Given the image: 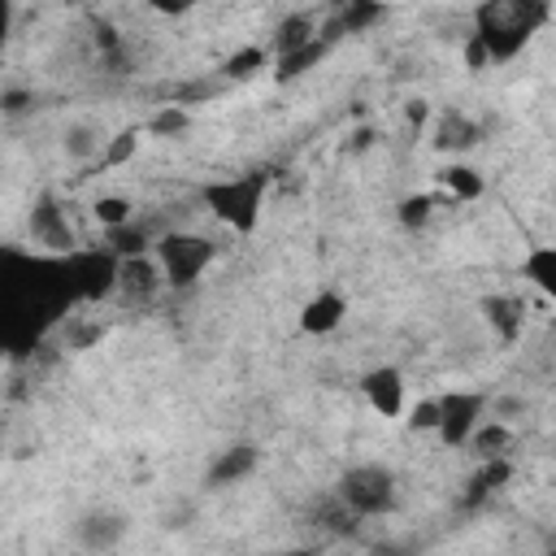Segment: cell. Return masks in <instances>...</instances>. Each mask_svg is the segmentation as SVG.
I'll use <instances>...</instances> for the list:
<instances>
[{
  "mask_svg": "<svg viewBox=\"0 0 556 556\" xmlns=\"http://www.w3.org/2000/svg\"><path fill=\"white\" fill-rule=\"evenodd\" d=\"M74 534H78V543L87 552H113L122 543V534H126V517L113 513V508H91V513L78 517Z\"/></svg>",
  "mask_w": 556,
  "mask_h": 556,
  "instance_id": "8fae6325",
  "label": "cell"
},
{
  "mask_svg": "<svg viewBox=\"0 0 556 556\" xmlns=\"http://www.w3.org/2000/svg\"><path fill=\"white\" fill-rule=\"evenodd\" d=\"M317 39V17L313 13H287L278 26H274V39H269V61L274 56H287V52H295V48H304V43H313Z\"/></svg>",
  "mask_w": 556,
  "mask_h": 556,
  "instance_id": "9a60e30c",
  "label": "cell"
},
{
  "mask_svg": "<svg viewBox=\"0 0 556 556\" xmlns=\"http://www.w3.org/2000/svg\"><path fill=\"white\" fill-rule=\"evenodd\" d=\"M65 269H70L74 300H83V304L117 291V256L109 248H78L65 256Z\"/></svg>",
  "mask_w": 556,
  "mask_h": 556,
  "instance_id": "8992f818",
  "label": "cell"
},
{
  "mask_svg": "<svg viewBox=\"0 0 556 556\" xmlns=\"http://www.w3.org/2000/svg\"><path fill=\"white\" fill-rule=\"evenodd\" d=\"M135 152H139V130H122V135L104 139V148H100V165H104V169H117V165H126Z\"/></svg>",
  "mask_w": 556,
  "mask_h": 556,
  "instance_id": "d4e9b609",
  "label": "cell"
},
{
  "mask_svg": "<svg viewBox=\"0 0 556 556\" xmlns=\"http://www.w3.org/2000/svg\"><path fill=\"white\" fill-rule=\"evenodd\" d=\"M213 256H217V243L204 239V235H191V230H165L156 239V252H152V261L161 265L165 287H174V291L195 287L200 274L213 265Z\"/></svg>",
  "mask_w": 556,
  "mask_h": 556,
  "instance_id": "277c9868",
  "label": "cell"
},
{
  "mask_svg": "<svg viewBox=\"0 0 556 556\" xmlns=\"http://www.w3.org/2000/svg\"><path fill=\"white\" fill-rule=\"evenodd\" d=\"M9 26H13V4L0 0V48H4V39H9Z\"/></svg>",
  "mask_w": 556,
  "mask_h": 556,
  "instance_id": "1f68e13d",
  "label": "cell"
},
{
  "mask_svg": "<svg viewBox=\"0 0 556 556\" xmlns=\"http://www.w3.org/2000/svg\"><path fill=\"white\" fill-rule=\"evenodd\" d=\"M521 274H526L543 295H556V248H552V243L530 248L526 261H521Z\"/></svg>",
  "mask_w": 556,
  "mask_h": 556,
  "instance_id": "ffe728a7",
  "label": "cell"
},
{
  "mask_svg": "<svg viewBox=\"0 0 556 556\" xmlns=\"http://www.w3.org/2000/svg\"><path fill=\"white\" fill-rule=\"evenodd\" d=\"M434 404H439L434 434L447 447H465L469 434L486 421V395L482 391H443V395H434Z\"/></svg>",
  "mask_w": 556,
  "mask_h": 556,
  "instance_id": "52a82bcc",
  "label": "cell"
},
{
  "mask_svg": "<svg viewBox=\"0 0 556 556\" xmlns=\"http://www.w3.org/2000/svg\"><path fill=\"white\" fill-rule=\"evenodd\" d=\"M91 213H96V222H100L104 230H117V226L135 222V208H130L126 195H100V200L91 204Z\"/></svg>",
  "mask_w": 556,
  "mask_h": 556,
  "instance_id": "cb8c5ba5",
  "label": "cell"
},
{
  "mask_svg": "<svg viewBox=\"0 0 556 556\" xmlns=\"http://www.w3.org/2000/svg\"><path fill=\"white\" fill-rule=\"evenodd\" d=\"M334 500L352 517H382V513L395 508L400 486H395V473L387 465H352V469H343Z\"/></svg>",
  "mask_w": 556,
  "mask_h": 556,
  "instance_id": "5b68a950",
  "label": "cell"
},
{
  "mask_svg": "<svg viewBox=\"0 0 556 556\" xmlns=\"http://www.w3.org/2000/svg\"><path fill=\"white\" fill-rule=\"evenodd\" d=\"M274 556H313L308 547H291V552H274Z\"/></svg>",
  "mask_w": 556,
  "mask_h": 556,
  "instance_id": "836d02e7",
  "label": "cell"
},
{
  "mask_svg": "<svg viewBox=\"0 0 556 556\" xmlns=\"http://www.w3.org/2000/svg\"><path fill=\"white\" fill-rule=\"evenodd\" d=\"M547 17H552L547 0H486L473 9V35L482 39L491 61H508L530 43V35Z\"/></svg>",
  "mask_w": 556,
  "mask_h": 556,
  "instance_id": "7a4b0ae2",
  "label": "cell"
},
{
  "mask_svg": "<svg viewBox=\"0 0 556 556\" xmlns=\"http://www.w3.org/2000/svg\"><path fill=\"white\" fill-rule=\"evenodd\" d=\"M256 460H261V452H256L252 443H235V447L217 452V460L208 465L204 482H208V486H230V482H243V478L256 469Z\"/></svg>",
  "mask_w": 556,
  "mask_h": 556,
  "instance_id": "4fadbf2b",
  "label": "cell"
},
{
  "mask_svg": "<svg viewBox=\"0 0 556 556\" xmlns=\"http://www.w3.org/2000/svg\"><path fill=\"white\" fill-rule=\"evenodd\" d=\"M265 191H269V174L265 169H248L235 178H217L204 187V204L217 222H226L239 235H252L265 208Z\"/></svg>",
  "mask_w": 556,
  "mask_h": 556,
  "instance_id": "3957f363",
  "label": "cell"
},
{
  "mask_svg": "<svg viewBox=\"0 0 556 556\" xmlns=\"http://www.w3.org/2000/svg\"><path fill=\"white\" fill-rule=\"evenodd\" d=\"M35 104V91H26V87H9V91H0V113H26Z\"/></svg>",
  "mask_w": 556,
  "mask_h": 556,
  "instance_id": "f1b7e54d",
  "label": "cell"
},
{
  "mask_svg": "<svg viewBox=\"0 0 556 556\" xmlns=\"http://www.w3.org/2000/svg\"><path fill=\"white\" fill-rule=\"evenodd\" d=\"M348 313V300L339 291H317L304 308H300V330L304 334H330Z\"/></svg>",
  "mask_w": 556,
  "mask_h": 556,
  "instance_id": "5bb4252c",
  "label": "cell"
},
{
  "mask_svg": "<svg viewBox=\"0 0 556 556\" xmlns=\"http://www.w3.org/2000/svg\"><path fill=\"white\" fill-rule=\"evenodd\" d=\"M478 139H482L478 122H469L460 109L439 113V122H434V148H439V152H465V148H473Z\"/></svg>",
  "mask_w": 556,
  "mask_h": 556,
  "instance_id": "2e32d148",
  "label": "cell"
},
{
  "mask_svg": "<svg viewBox=\"0 0 556 556\" xmlns=\"http://www.w3.org/2000/svg\"><path fill=\"white\" fill-rule=\"evenodd\" d=\"M482 317H486V326L495 330L500 343H517L521 326H526V304H521V295H486Z\"/></svg>",
  "mask_w": 556,
  "mask_h": 556,
  "instance_id": "7c38bea8",
  "label": "cell"
},
{
  "mask_svg": "<svg viewBox=\"0 0 556 556\" xmlns=\"http://www.w3.org/2000/svg\"><path fill=\"white\" fill-rule=\"evenodd\" d=\"M100 148H104V143H100V135H96L91 126H83V122H78V126H70V130H65V156L87 161V156H100Z\"/></svg>",
  "mask_w": 556,
  "mask_h": 556,
  "instance_id": "484cf974",
  "label": "cell"
},
{
  "mask_svg": "<svg viewBox=\"0 0 556 556\" xmlns=\"http://www.w3.org/2000/svg\"><path fill=\"white\" fill-rule=\"evenodd\" d=\"M426 113H430V109H426V100H413V104H408V122H417V126H421V122H426Z\"/></svg>",
  "mask_w": 556,
  "mask_h": 556,
  "instance_id": "d6a6232c",
  "label": "cell"
},
{
  "mask_svg": "<svg viewBox=\"0 0 556 556\" xmlns=\"http://www.w3.org/2000/svg\"><path fill=\"white\" fill-rule=\"evenodd\" d=\"M465 65H469V70H486V65H491V56H486V48H482L478 35L465 39Z\"/></svg>",
  "mask_w": 556,
  "mask_h": 556,
  "instance_id": "f546056e",
  "label": "cell"
},
{
  "mask_svg": "<svg viewBox=\"0 0 556 556\" xmlns=\"http://www.w3.org/2000/svg\"><path fill=\"white\" fill-rule=\"evenodd\" d=\"M408 430H417V434H434V421H439V404L434 400H417L413 408H408Z\"/></svg>",
  "mask_w": 556,
  "mask_h": 556,
  "instance_id": "83f0119b",
  "label": "cell"
},
{
  "mask_svg": "<svg viewBox=\"0 0 556 556\" xmlns=\"http://www.w3.org/2000/svg\"><path fill=\"white\" fill-rule=\"evenodd\" d=\"M508 439H513V434H508V426H504V421H482V426L469 434V443H465V447H473L482 460H491V456H508V452H504V447H508Z\"/></svg>",
  "mask_w": 556,
  "mask_h": 556,
  "instance_id": "7402d4cb",
  "label": "cell"
},
{
  "mask_svg": "<svg viewBox=\"0 0 556 556\" xmlns=\"http://www.w3.org/2000/svg\"><path fill=\"white\" fill-rule=\"evenodd\" d=\"M74 304V287H70V269L65 256H0V348L4 352H22L26 343H35L48 321L61 317V308Z\"/></svg>",
  "mask_w": 556,
  "mask_h": 556,
  "instance_id": "6da1fadb",
  "label": "cell"
},
{
  "mask_svg": "<svg viewBox=\"0 0 556 556\" xmlns=\"http://www.w3.org/2000/svg\"><path fill=\"white\" fill-rule=\"evenodd\" d=\"M369 143H374V130H369V126H356V130H352V143H348V148H352V152H365Z\"/></svg>",
  "mask_w": 556,
  "mask_h": 556,
  "instance_id": "4dcf8cb0",
  "label": "cell"
},
{
  "mask_svg": "<svg viewBox=\"0 0 556 556\" xmlns=\"http://www.w3.org/2000/svg\"><path fill=\"white\" fill-rule=\"evenodd\" d=\"M165 291V278H161V265L143 252V256H122L117 261V300H126L130 308H143L152 304L156 295Z\"/></svg>",
  "mask_w": 556,
  "mask_h": 556,
  "instance_id": "9c48e42d",
  "label": "cell"
},
{
  "mask_svg": "<svg viewBox=\"0 0 556 556\" xmlns=\"http://www.w3.org/2000/svg\"><path fill=\"white\" fill-rule=\"evenodd\" d=\"M187 126H191V113H187L182 104H161V109L152 113V122H148L152 135H182Z\"/></svg>",
  "mask_w": 556,
  "mask_h": 556,
  "instance_id": "4316f807",
  "label": "cell"
},
{
  "mask_svg": "<svg viewBox=\"0 0 556 556\" xmlns=\"http://www.w3.org/2000/svg\"><path fill=\"white\" fill-rule=\"evenodd\" d=\"M26 230H30V239L43 248V252H52V256H70V252H78V239H74V226H70V217H65V208L56 204V195H39L35 204H30V217H26Z\"/></svg>",
  "mask_w": 556,
  "mask_h": 556,
  "instance_id": "ba28073f",
  "label": "cell"
},
{
  "mask_svg": "<svg viewBox=\"0 0 556 556\" xmlns=\"http://www.w3.org/2000/svg\"><path fill=\"white\" fill-rule=\"evenodd\" d=\"M265 65H269V52L256 48V43H248V48H235V52L222 61V78H226V83H239V78H252V74L265 70Z\"/></svg>",
  "mask_w": 556,
  "mask_h": 556,
  "instance_id": "44dd1931",
  "label": "cell"
},
{
  "mask_svg": "<svg viewBox=\"0 0 556 556\" xmlns=\"http://www.w3.org/2000/svg\"><path fill=\"white\" fill-rule=\"evenodd\" d=\"M439 200H443V195H430V191H417V195H404V200L395 204V217H400V226H408V230H417V226H426Z\"/></svg>",
  "mask_w": 556,
  "mask_h": 556,
  "instance_id": "603a6c76",
  "label": "cell"
},
{
  "mask_svg": "<svg viewBox=\"0 0 556 556\" xmlns=\"http://www.w3.org/2000/svg\"><path fill=\"white\" fill-rule=\"evenodd\" d=\"M326 52H330V43L317 35L313 43H304V48H295V52H287V56H274V78H278V83L300 78V74H308Z\"/></svg>",
  "mask_w": 556,
  "mask_h": 556,
  "instance_id": "d6986e66",
  "label": "cell"
},
{
  "mask_svg": "<svg viewBox=\"0 0 556 556\" xmlns=\"http://www.w3.org/2000/svg\"><path fill=\"white\" fill-rule=\"evenodd\" d=\"M439 187H443V200H478L482 191H486V178L473 169V165H460V161H452V165H443L439 169Z\"/></svg>",
  "mask_w": 556,
  "mask_h": 556,
  "instance_id": "e0dca14e",
  "label": "cell"
},
{
  "mask_svg": "<svg viewBox=\"0 0 556 556\" xmlns=\"http://www.w3.org/2000/svg\"><path fill=\"white\" fill-rule=\"evenodd\" d=\"M508 478H513V460H508V456H491V460H482V465H478V473L469 478L465 504H469V508H473V504H482V500H486V495H495Z\"/></svg>",
  "mask_w": 556,
  "mask_h": 556,
  "instance_id": "ac0fdd59",
  "label": "cell"
},
{
  "mask_svg": "<svg viewBox=\"0 0 556 556\" xmlns=\"http://www.w3.org/2000/svg\"><path fill=\"white\" fill-rule=\"evenodd\" d=\"M361 391H365V400L378 417H400L404 413V374L395 365H374L361 378Z\"/></svg>",
  "mask_w": 556,
  "mask_h": 556,
  "instance_id": "30bf717a",
  "label": "cell"
}]
</instances>
